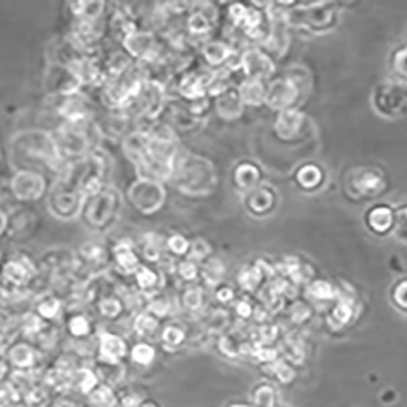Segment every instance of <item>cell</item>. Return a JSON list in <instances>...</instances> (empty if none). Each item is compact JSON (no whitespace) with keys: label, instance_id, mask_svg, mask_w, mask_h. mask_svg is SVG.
<instances>
[{"label":"cell","instance_id":"obj_1","mask_svg":"<svg viewBox=\"0 0 407 407\" xmlns=\"http://www.w3.org/2000/svg\"><path fill=\"white\" fill-rule=\"evenodd\" d=\"M10 163L15 172L31 170L47 178L49 174L61 178L69 164L61 160L52 132L30 129L19 132L10 141Z\"/></svg>","mask_w":407,"mask_h":407},{"label":"cell","instance_id":"obj_2","mask_svg":"<svg viewBox=\"0 0 407 407\" xmlns=\"http://www.w3.org/2000/svg\"><path fill=\"white\" fill-rule=\"evenodd\" d=\"M124 209V197L112 183L86 196L79 219L87 229L107 234L119 223Z\"/></svg>","mask_w":407,"mask_h":407},{"label":"cell","instance_id":"obj_3","mask_svg":"<svg viewBox=\"0 0 407 407\" xmlns=\"http://www.w3.org/2000/svg\"><path fill=\"white\" fill-rule=\"evenodd\" d=\"M112 172V155L101 146L91 150L82 160L69 164L61 178L74 185L86 197L110 185Z\"/></svg>","mask_w":407,"mask_h":407},{"label":"cell","instance_id":"obj_4","mask_svg":"<svg viewBox=\"0 0 407 407\" xmlns=\"http://www.w3.org/2000/svg\"><path fill=\"white\" fill-rule=\"evenodd\" d=\"M56 150L65 163H75L101 147V135L96 119L80 122H61L53 130Z\"/></svg>","mask_w":407,"mask_h":407},{"label":"cell","instance_id":"obj_5","mask_svg":"<svg viewBox=\"0 0 407 407\" xmlns=\"http://www.w3.org/2000/svg\"><path fill=\"white\" fill-rule=\"evenodd\" d=\"M170 180L180 191L191 196L208 195L218 183L214 165L207 158L191 153L176 158Z\"/></svg>","mask_w":407,"mask_h":407},{"label":"cell","instance_id":"obj_6","mask_svg":"<svg viewBox=\"0 0 407 407\" xmlns=\"http://www.w3.org/2000/svg\"><path fill=\"white\" fill-rule=\"evenodd\" d=\"M145 84V76L140 65L134 63L122 75L104 80L97 89L99 102L107 110L127 112L140 97Z\"/></svg>","mask_w":407,"mask_h":407},{"label":"cell","instance_id":"obj_7","mask_svg":"<svg viewBox=\"0 0 407 407\" xmlns=\"http://www.w3.org/2000/svg\"><path fill=\"white\" fill-rule=\"evenodd\" d=\"M46 197L48 212L56 219L61 221L79 219L84 196L65 179L54 180Z\"/></svg>","mask_w":407,"mask_h":407},{"label":"cell","instance_id":"obj_8","mask_svg":"<svg viewBox=\"0 0 407 407\" xmlns=\"http://www.w3.org/2000/svg\"><path fill=\"white\" fill-rule=\"evenodd\" d=\"M286 16L288 25H302L314 32H323L337 24V5L324 1L302 5L292 11H286Z\"/></svg>","mask_w":407,"mask_h":407},{"label":"cell","instance_id":"obj_9","mask_svg":"<svg viewBox=\"0 0 407 407\" xmlns=\"http://www.w3.org/2000/svg\"><path fill=\"white\" fill-rule=\"evenodd\" d=\"M406 84L405 81L392 79L375 87L372 102L375 110L385 117H403L406 112Z\"/></svg>","mask_w":407,"mask_h":407},{"label":"cell","instance_id":"obj_10","mask_svg":"<svg viewBox=\"0 0 407 407\" xmlns=\"http://www.w3.org/2000/svg\"><path fill=\"white\" fill-rule=\"evenodd\" d=\"M49 107L61 122H80L94 117L93 102L89 94L81 91L69 96H48Z\"/></svg>","mask_w":407,"mask_h":407},{"label":"cell","instance_id":"obj_11","mask_svg":"<svg viewBox=\"0 0 407 407\" xmlns=\"http://www.w3.org/2000/svg\"><path fill=\"white\" fill-rule=\"evenodd\" d=\"M167 198V191L162 183L137 179L127 188V200L141 214L150 216L160 211Z\"/></svg>","mask_w":407,"mask_h":407},{"label":"cell","instance_id":"obj_12","mask_svg":"<svg viewBox=\"0 0 407 407\" xmlns=\"http://www.w3.org/2000/svg\"><path fill=\"white\" fill-rule=\"evenodd\" d=\"M48 179L31 170L14 172L10 180V192L16 201L24 205L36 203L47 195Z\"/></svg>","mask_w":407,"mask_h":407},{"label":"cell","instance_id":"obj_13","mask_svg":"<svg viewBox=\"0 0 407 407\" xmlns=\"http://www.w3.org/2000/svg\"><path fill=\"white\" fill-rule=\"evenodd\" d=\"M347 191L352 196L372 198L378 196L385 188V176L375 167H361L352 170L347 176Z\"/></svg>","mask_w":407,"mask_h":407},{"label":"cell","instance_id":"obj_14","mask_svg":"<svg viewBox=\"0 0 407 407\" xmlns=\"http://www.w3.org/2000/svg\"><path fill=\"white\" fill-rule=\"evenodd\" d=\"M301 87L289 76L273 81L267 91L264 103L276 112L295 108V103L301 97Z\"/></svg>","mask_w":407,"mask_h":407},{"label":"cell","instance_id":"obj_15","mask_svg":"<svg viewBox=\"0 0 407 407\" xmlns=\"http://www.w3.org/2000/svg\"><path fill=\"white\" fill-rule=\"evenodd\" d=\"M44 86L48 96H69L82 91L80 82L65 66L49 64Z\"/></svg>","mask_w":407,"mask_h":407},{"label":"cell","instance_id":"obj_16","mask_svg":"<svg viewBox=\"0 0 407 407\" xmlns=\"http://www.w3.org/2000/svg\"><path fill=\"white\" fill-rule=\"evenodd\" d=\"M240 67H243L247 79L268 80L276 72V64L267 53L257 48H250L240 56Z\"/></svg>","mask_w":407,"mask_h":407},{"label":"cell","instance_id":"obj_17","mask_svg":"<svg viewBox=\"0 0 407 407\" xmlns=\"http://www.w3.org/2000/svg\"><path fill=\"white\" fill-rule=\"evenodd\" d=\"M230 18L236 27L243 28L248 37L259 39L264 37L263 32V13L252 6L244 4H233L229 8Z\"/></svg>","mask_w":407,"mask_h":407},{"label":"cell","instance_id":"obj_18","mask_svg":"<svg viewBox=\"0 0 407 407\" xmlns=\"http://www.w3.org/2000/svg\"><path fill=\"white\" fill-rule=\"evenodd\" d=\"M307 117L297 108L281 110L276 117L274 132L279 140L294 142L304 135Z\"/></svg>","mask_w":407,"mask_h":407},{"label":"cell","instance_id":"obj_19","mask_svg":"<svg viewBox=\"0 0 407 407\" xmlns=\"http://www.w3.org/2000/svg\"><path fill=\"white\" fill-rule=\"evenodd\" d=\"M214 72L211 71H193L188 72L180 79L178 84V92L183 98L191 102H196L206 98V93L211 86Z\"/></svg>","mask_w":407,"mask_h":407},{"label":"cell","instance_id":"obj_20","mask_svg":"<svg viewBox=\"0 0 407 407\" xmlns=\"http://www.w3.org/2000/svg\"><path fill=\"white\" fill-rule=\"evenodd\" d=\"M134 120L129 117L127 112L120 110H108V114L104 115L101 122L96 120L102 137L112 140H117L119 137L124 140V137L131 132L130 124Z\"/></svg>","mask_w":407,"mask_h":407},{"label":"cell","instance_id":"obj_21","mask_svg":"<svg viewBox=\"0 0 407 407\" xmlns=\"http://www.w3.org/2000/svg\"><path fill=\"white\" fill-rule=\"evenodd\" d=\"M205 5H195L191 14L188 18V32L191 36L203 37L211 32L213 25L216 24L217 13L209 3Z\"/></svg>","mask_w":407,"mask_h":407},{"label":"cell","instance_id":"obj_22","mask_svg":"<svg viewBox=\"0 0 407 407\" xmlns=\"http://www.w3.org/2000/svg\"><path fill=\"white\" fill-rule=\"evenodd\" d=\"M245 105L240 98L238 89H228L217 96L216 110L221 119L231 122L244 112Z\"/></svg>","mask_w":407,"mask_h":407},{"label":"cell","instance_id":"obj_23","mask_svg":"<svg viewBox=\"0 0 407 407\" xmlns=\"http://www.w3.org/2000/svg\"><path fill=\"white\" fill-rule=\"evenodd\" d=\"M276 193L271 188L257 186L247 192L246 208L254 216L267 214L276 207Z\"/></svg>","mask_w":407,"mask_h":407},{"label":"cell","instance_id":"obj_24","mask_svg":"<svg viewBox=\"0 0 407 407\" xmlns=\"http://www.w3.org/2000/svg\"><path fill=\"white\" fill-rule=\"evenodd\" d=\"M107 3L97 0H77L69 3V10L74 20L97 21L104 19L107 13Z\"/></svg>","mask_w":407,"mask_h":407},{"label":"cell","instance_id":"obj_25","mask_svg":"<svg viewBox=\"0 0 407 407\" xmlns=\"http://www.w3.org/2000/svg\"><path fill=\"white\" fill-rule=\"evenodd\" d=\"M395 211L388 206H375L370 208L366 216V221L372 231L377 234H385L393 230Z\"/></svg>","mask_w":407,"mask_h":407},{"label":"cell","instance_id":"obj_26","mask_svg":"<svg viewBox=\"0 0 407 407\" xmlns=\"http://www.w3.org/2000/svg\"><path fill=\"white\" fill-rule=\"evenodd\" d=\"M238 93L243 101L244 105L250 107H259L264 104L266 91L267 87L263 84V81L256 79H246L240 84L238 87Z\"/></svg>","mask_w":407,"mask_h":407},{"label":"cell","instance_id":"obj_27","mask_svg":"<svg viewBox=\"0 0 407 407\" xmlns=\"http://www.w3.org/2000/svg\"><path fill=\"white\" fill-rule=\"evenodd\" d=\"M112 257L117 267L127 273H135L140 267V259L130 241L122 240L112 247Z\"/></svg>","mask_w":407,"mask_h":407},{"label":"cell","instance_id":"obj_28","mask_svg":"<svg viewBox=\"0 0 407 407\" xmlns=\"http://www.w3.org/2000/svg\"><path fill=\"white\" fill-rule=\"evenodd\" d=\"M79 258L91 267H104L109 263V251L103 244L96 241H89L81 246L79 250Z\"/></svg>","mask_w":407,"mask_h":407},{"label":"cell","instance_id":"obj_29","mask_svg":"<svg viewBox=\"0 0 407 407\" xmlns=\"http://www.w3.org/2000/svg\"><path fill=\"white\" fill-rule=\"evenodd\" d=\"M261 179L259 169L253 163L244 162L240 163L234 172V181L240 190L251 191L252 188H257Z\"/></svg>","mask_w":407,"mask_h":407},{"label":"cell","instance_id":"obj_30","mask_svg":"<svg viewBox=\"0 0 407 407\" xmlns=\"http://www.w3.org/2000/svg\"><path fill=\"white\" fill-rule=\"evenodd\" d=\"M202 53L207 63L212 66H220L228 64L230 58L234 56L235 52L226 43L221 41H209L205 43L202 48Z\"/></svg>","mask_w":407,"mask_h":407},{"label":"cell","instance_id":"obj_31","mask_svg":"<svg viewBox=\"0 0 407 407\" xmlns=\"http://www.w3.org/2000/svg\"><path fill=\"white\" fill-rule=\"evenodd\" d=\"M8 216V229L6 233L9 234H22L32 228L34 220H37L32 212L24 209V208H16L10 213H6Z\"/></svg>","mask_w":407,"mask_h":407},{"label":"cell","instance_id":"obj_32","mask_svg":"<svg viewBox=\"0 0 407 407\" xmlns=\"http://www.w3.org/2000/svg\"><path fill=\"white\" fill-rule=\"evenodd\" d=\"M296 183L307 191H312L318 188L323 180V173L316 164H304L296 173Z\"/></svg>","mask_w":407,"mask_h":407},{"label":"cell","instance_id":"obj_33","mask_svg":"<svg viewBox=\"0 0 407 407\" xmlns=\"http://www.w3.org/2000/svg\"><path fill=\"white\" fill-rule=\"evenodd\" d=\"M3 276L15 284H21L31 276V264L25 258H13L5 263Z\"/></svg>","mask_w":407,"mask_h":407},{"label":"cell","instance_id":"obj_34","mask_svg":"<svg viewBox=\"0 0 407 407\" xmlns=\"http://www.w3.org/2000/svg\"><path fill=\"white\" fill-rule=\"evenodd\" d=\"M101 352L108 360H117L124 355L125 345L120 337H114V335H103L101 340Z\"/></svg>","mask_w":407,"mask_h":407},{"label":"cell","instance_id":"obj_35","mask_svg":"<svg viewBox=\"0 0 407 407\" xmlns=\"http://www.w3.org/2000/svg\"><path fill=\"white\" fill-rule=\"evenodd\" d=\"M172 122L176 125L179 130L188 131L193 127H197L198 124V117L192 114L191 110H185V109H174L170 115Z\"/></svg>","mask_w":407,"mask_h":407},{"label":"cell","instance_id":"obj_36","mask_svg":"<svg viewBox=\"0 0 407 407\" xmlns=\"http://www.w3.org/2000/svg\"><path fill=\"white\" fill-rule=\"evenodd\" d=\"M406 48L401 47L396 49L392 56V69L398 80H406Z\"/></svg>","mask_w":407,"mask_h":407},{"label":"cell","instance_id":"obj_37","mask_svg":"<svg viewBox=\"0 0 407 407\" xmlns=\"http://www.w3.org/2000/svg\"><path fill=\"white\" fill-rule=\"evenodd\" d=\"M143 252L146 257L150 261H157L160 254V240L155 234H150L146 236Z\"/></svg>","mask_w":407,"mask_h":407},{"label":"cell","instance_id":"obj_38","mask_svg":"<svg viewBox=\"0 0 407 407\" xmlns=\"http://www.w3.org/2000/svg\"><path fill=\"white\" fill-rule=\"evenodd\" d=\"M155 357V350L146 344H140L136 345L132 350V358L141 365H147L150 363V361L153 360Z\"/></svg>","mask_w":407,"mask_h":407},{"label":"cell","instance_id":"obj_39","mask_svg":"<svg viewBox=\"0 0 407 407\" xmlns=\"http://www.w3.org/2000/svg\"><path fill=\"white\" fill-rule=\"evenodd\" d=\"M91 401L93 407H112L114 403V396L109 389L101 388L97 392H94Z\"/></svg>","mask_w":407,"mask_h":407},{"label":"cell","instance_id":"obj_40","mask_svg":"<svg viewBox=\"0 0 407 407\" xmlns=\"http://www.w3.org/2000/svg\"><path fill=\"white\" fill-rule=\"evenodd\" d=\"M394 234L399 236V239H406V208L403 207L398 212H395V219L393 226Z\"/></svg>","mask_w":407,"mask_h":407},{"label":"cell","instance_id":"obj_41","mask_svg":"<svg viewBox=\"0 0 407 407\" xmlns=\"http://www.w3.org/2000/svg\"><path fill=\"white\" fill-rule=\"evenodd\" d=\"M136 276H137V283L141 288H150L157 281V276L153 271H150V268L140 266L135 271Z\"/></svg>","mask_w":407,"mask_h":407},{"label":"cell","instance_id":"obj_42","mask_svg":"<svg viewBox=\"0 0 407 407\" xmlns=\"http://www.w3.org/2000/svg\"><path fill=\"white\" fill-rule=\"evenodd\" d=\"M167 245L170 248V251H173L176 254H183V253L188 252V246H190L188 240L178 234L169 238Z\"/></svg>","mask_w":407,"mask_h":407},{"label":"cell","instance_id":"obj_43","mask_svg":"<svg viewBox=\"0 0 407 407\" xmlns=\"http://www.w3.org/2000/svg\"><path fill=\"white\" fill-rule=\"evenodd\" d=\"M259 279H261V273L257 268L246 269L240 276V281L243 283L245 288H248V289H252L253 286L257 285Z\"/></svg>","mask_w":407,"mask_h":407},{"label":"cell","instance_id":"obj_44","mask_svg":"<svg viewBox=\"0 0 407 407\" xmlns=\"http://www.w3.org/2000/svg\"><path fill=\"white\" fill-rule=\"evenodd\" d=\"M11 357L18 365H28L32 361V352L30 351L26 347H18L11 354Z\"/></svg>","mask_w":407,"mask_h":407},{"label":"cell","instance_id":"obj_45","mask_svg":"<svg viewBox=\"0 0 407 407\" xmlns=\"http://www.w3.org/2000/svg\"><path fill=\"white\" fill-rule=\"evenodd\" d=\"M311 291L316 297L318 299H330L332 296V286L329 285L325 281H316L312 288H311Z\"/></svg>","mask_w":407,"mask_h":407},{"label":"cell","instance_id":"obj_46","mask_svg":"<svg viewBox=\"0 0 407 407\" xmlns=\"http://www.w3.org/2000/svg\"><path fill=\"white\" fill-rule=\"evenodd\" d=\"M164 340L170 344V345H176L183 339V332L178 328L169 327L164 332Z\"/></svg>","mask_w":407,"mask_h":407},{"label":"cell","instance_id":"obj_47","mask_svg":"<svg viewBox=\"0 0 407 407\" xmlns=\"http://www.w3.org/2000/svg\"><path fill=\"white\" fill-rule=\"evenodd\" d=\"M157 324H158V322L155 319L150 318V317H141L137 321V329L142 334H148V332L155 330Z\"/></svg>","mask_w":407,"mask_h":407},{"label":"cell","instance_id":"obj_48","mask_svg":"<svg viewBox=\"0 0 407 407\" xmlns=\"http://www.w3.org/2000/svg\"><path fill=\"white\" fill-rule=\"evenodd\" d=\"M70 328L75 335H82L89 330V323L84 317H75L70 322Z\"/></svg>","mask_w":407,"mask_h":407},{"label":"cell","instance_id":"obj_49","mask_svg":"<svg viewBox=\"0 0 407 407\" xmlns=\"http://www.w3.org/2000/svg\"><path fill=\"white\" fill-rule=\"evenodd\" d=\"M209 252V246L205 240L198 239L192 244V254L197 258H203Z\"/></svg>","mask_w":407,"mask_h":407},{"label":"cell","instance_id":"obj_50","mask_svg":"<svg viewBox=\"0 0 407 407\" xmlns=\"http://www.w3.org/2000/svg\"><path fill=\"white\" fill-rule=\"evenodd\" d=\"M101 309L105 316H109V317H114L115 314H117L119 309H120V306H119V302L115 301V299H105L102 304H101Z\"/></svg>","mask_w":407,"mask_h":407},{"label":"cell","instance_id":"obj_51","mask_svg":"<svg viewBox=\"0 0 407 407\" xmlns=\"http://www.w3.org/2000/svg\"><path fill=\"white\" fill-rule=\"evenodd\" d=\"M223 273V266L219 261L217 259H213V261H209L206 267V276H208V279H216L218 276Z\"/></svg>","mask_w":407,"mask_h":407},{"label":"cell","instance_id":"obj_52","mask_svg":"<svg viewBox=\"0 0 407 407\" xmlns=\"http://www.w3.org/2000/svg\"><path fill=\"white\" fill-rule=\"evenodd\" d=\"M179 271H180V274L188 279V280H192L195 276H197V268L193 263L190 262V261H186V262L181 263L180 267H179Z\"/></svg>","mask_w":407,"mask_h":407},{"label":"cell","instance_id":"obj_53","mask_svg":"<svg viewBox=\"0 0 407 407\" xmlns=\"http://www.w3.org/2000/svg\"><path fill=\"white\" fill-rule=\"evenodd\" d=\"M185 302L190 309H197L201 304V292L198 290L188 291V294L185 296Z\"/></svg>","mask_w":407,"mask_h":407},{"label":"cell","instance_id":"obj_54","mask_svg":"<svg viewBox=\"0 0 407 407\" xmlns=\"http://www.w3.org/2000/svg\"><path fill=\"white\" fill-rule=\"evenodd\" d=\"M334 316L337 321H340L342 323H345L350 318L351 316V309H349V306L345 304H340L337 306L335 311H334Z\"/></svg>","mask_w":407,"mask_h":407},{"label":"cell","instance_id":"obj_55","mask_svg":"<svg viewBox=\"0 0 407 407\" xmlns=\"http://www.w3.org/2000/svg\"><path fill=\"white\" fill-rule=\"evenodd\" d=\"M58 311V302L56 301H47L44 304H41L39 307V312L46 316V317H53Z\"/></svg>","mask_w":407,"mask_h":407},{"label":"cell","instance_id":"obj_56","mask_svg":"<svg viewBox=\"0 0 407 407\" xmlns=\"http://www.w3.org/2000/svg\"><path fill=\"white\" fill-rule=\"evenodd\" d=\"M394 299L398 301L399 304L406 307V281H403L394 291Z\"/></svg>","mask_w":407,"mask_h":407},{"label":"cell","instance_id":"obj_57","mask_svg":"<svg viewBox=\"0 0 407 407\" xmlns=\"http://www.w3.org/2000/svg\"><path fill=\"white\" fill-rule=\"evenodd\" d=\"M6 229H8V216L3 209H0V236L6 233Z\"/></svg>","mask_w":407,"mask_h":407},{"label":"cell","instance_id":"obj_58","mask_svg":"<svg viewBox=\"0 0 407 407\" xmlns=\"http://www.w3.org/2000/svg\"><path fill=\"white\" fill-rule=\"evenodd\" d=\"M218 297H219L221 301H228V299L233 297V291L224 288V289H221V290L218 292Z\"/></svg>","mask_w":407,"mask_h":407},{"label":"cell","instance_id":"obj_59","mask_svg":"<svg viewBox=\"0 0 407 407\" xmlns=\"http://www.w3.org/2000/svg\"><path fill=\"white\" fill-rule=\"evenodd\" d=\"M238 312H239L241 316L246 317V316H248L250 312H251V309H250V306H248L246 302H241V304L238 306Z\"/></svg>","mask_w":407,"mask_h":407},{"label":"cell","instance_id":"obj_60","mask_svg":"<svg viewBox=\"0 0 407 407\" xmlns=\"http://www.w3.org/2000/svg\"><path fill=\"white\" fill-rule=\"evenodd\" d=\"M236 407H246V406H239V405H238V406H236Z\"/></svg>","mask_w":407,"mask_h":407}]
</instances>
